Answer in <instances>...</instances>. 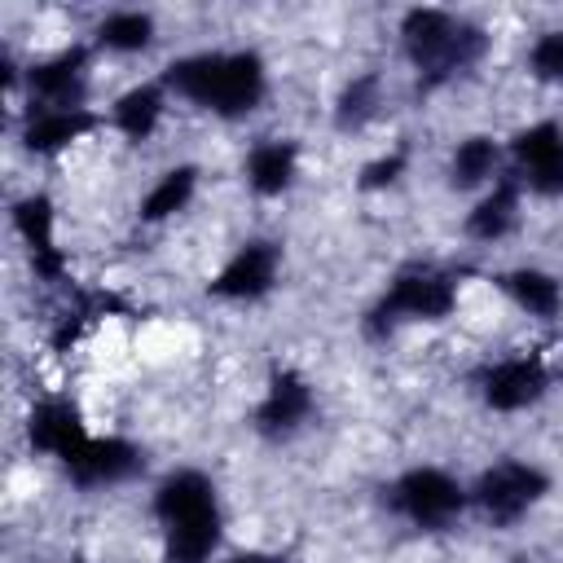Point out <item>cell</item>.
<instances>
[{"instance_id": "cell-1", "label": "cell", "mask_w": 563, "mask_h": 563, "mask_svg": "<svg viewBox=\"0 0 563 563\" xmlns=\"http://www.w3.org/2000/svg\"><path fill=\"white\" fill-rule=\"evenodd\" d=\"M167 88L176 97H185L189 106H202L220 119H238L251 114L264 101V62L246 48L238 53H194L167 66Z\"/></svg>"}, {"instance_id": "cell-2", "label": "cell", "mask_w": 563, "mask_h": 563, "mask_svg": "<svg viewBox=\"0 0 563 563\" xmlns=\"http://www.w3.org/2000/svg\"><path fill=\"white\" fill-rule=\"evenodd\" d=\"M154 519L172 563H207L220 545V501L202 471H172L154 488Z\"/></svg>"}, {"instance_id": "cell-3", "label": "cell", "mask_w": 563, "mask_h": 563, "mask_svg": "<svg viewBox=\"0 0 563 563\" xmlns=\"http://www.w3.org/2000/svg\"><path fill=\"white\" fill-rule=\"evenodd\" d=\"M400 35H405L409 62L427 79L457 75V70L475 66L484 57V48H488V35L479 26H466L453 13H444V9H413V13H405Z\"/></svg>"}, {"instance_id": "cell-4", "label": "cell", "mask_w": 563, "mask_h": 563, "mask_svg": "<svg viewBox=\"0 0 563 563\" xmlns=\"http://www.w3.org/2000/svg\"><path fill=\"white\" fill-rule=\"evenodd\" d=\"M457 308V282L440 268L413 264L405 273H396L374 308V330H391L400 321H444Z\"/></svg>"}, {"instance_id": "cell-5", "label": "cell", "mask_w": 563, "mask_h": 563, "mask_svg": "<svg viewBox=\"0 0 563 563\" xmlns=\"http://www.w3.org/2000/svg\"><path fill=\"white\" fill-rule=\"evenodd\" d=\"M545 493H550L545 471H541L537 462H519V457L493 462V466L475 479V506L484 510V519H488L493 528L519 523Z\"/></svg>"}, {"instance_id": "cell-6", "label": "cell", "mask_w": 563, "mask_h": 563, "mask_svg": "<svg viewBox=\"0 0 563 563\" xmlns=\"http://www.w3.org/2000/svg\"><path fill=\"white\" fill-rule=\"evenodd\" d=\"M391 501H396V510L413 523V528H449L457 515H462V506H466V488L449 475V471H440V466H413V471H405L400 479H396V488H391Z\"/></svg>"}, {"instance_id": "cell-7", "label": "cell", "mask_w": 563, "mask_h": 563, "mask_svg": "<svg viewBox=\"0 0 563 563\" xmlns=\"http://www.w3.org/2000/svg\"><path fill=\"white\" fill-rule=\"evenodd\" d=\"M515 180L541 198L563 194V128L541 119L515 136Z\"/></svg>"}, {"instance_id": "cell-8", "label": "cell", "mask_w": 563, "mask_h": 563, "mask_svg": "<svg viewBox=\"0 0 563 563\" xmlns=\"http://www.w3.org/2000/svg\"><path fill=\"white\" fill-rule=\"evenodd\" d=\"M545 387H550V374H545L541 356H528V352L493 361V365L484 369V378H479L484 405L497 409V413H519V409L537 405Z\"/></svg>"}, {"instance_id": "cell-9", "label": "cell", "mask_w": 563, "mask_h": 563, "mask_svg": "<svg viewBox=\"0 0 563 563\" xmlns=\"http://www.w3.org/2000/svg\"><path fill=\"white\" fill-rule=\"evenodd\" d=\"M277 268H282V251L273 242H242L229 255V264L216 273L211 295L233 303H255L277 286Z\"/></svg>"}, {"instance_id": "cell-10", "label": "cell", "mask_w": 563, "mask_h": 563, "mask_svg": "<svg viewBox=\"0 0 563 563\" xmlns=\"http://www.w3.org/2000/svg\"><path fill=\"white\" fill-rule=\"evenodd\" d=\"M84 79H88L84 48H62L57 57L35 62L26 75L35 110H84Z\"/></svg>"}, {"instance_id": "cell-11", "label": "cell", "mask_w": 563, "mask_h": 563, "mask_svg": "<svg viewBox=\"0 0 563 563\" xmlns=\"http://www.w3.org/2000/svg\"><path fill=\"white\" fill-rule=\"evenodd\" d=\"M136 466H141V453L128 440H119V435H92L66 462V475L79 488H110V484H123L128 475H136Z\"/></svg>"}, {"instance_id": "cell-12", "label": "cell", "mask_w": 563, "mask_h": 563, "mask_svg": "<svg viewBox=\"0 0 563 563\" xmlns=\"http://www.w3.org/2000/svg\"><path fill=\"white\" fill-rule=\"evenodd\" d=\"M308 418H312V387H308V378L295 374V369H282L264 387V400L255 409V427L264 435H295Z\"/></svg>"}, {"instance_id": "cell-13", "label": "cell", "mask_w": 563, "mask_h": 563, "mask_svg": "<svg viewBox=\"0 0 563 563\" xmlns=\"http://www.w3.org/2000/svg\"><path fill=\"white\" fill-rule=\"evenodd\" d=\"M88 440H92V435L84 431L79 413H75L66 400H40V405L31 409V444H35L40 453L57 457L62 466H66Z\"/></svg>"}, {"instance_id": "cell-14", "label": "cell", "mask_w": 563, "mask_h": 563, "mask_svg": "<svg viewBox=\"0 0 563 563\" xmlns=\"http://www.w3.org/2000/svg\"><path fill=\"white\" fill-rule=\"evenodd\" d=\"M295 167H299V150H295V141H282V136L255 141L251 154H246V185H251L260 198H277V194L290 189Z\"/></svg>"}, {"instance_id": "cell-15", "label": "cell", "mask_w": 563, "mask_h": 563, "mask_svg": "<svg viewBox=\"0 0 563 563\" xmlns=\"http://www.w3.org/2000/svg\"><path fill=\"white\" fill-rule=\"evenodd\" d=\"M519 180L515 176H501V180H493V189L471 207V216H466V233L475 238V242H501L506 233H515V224H519Z\"/></svg>"}, {"instance_id": "cell-16", "label": "cell", "mask_w": 563, "mask_h": 563, "mask_svg": "<svg viewBox=\"0 0 563 563\" xmlns=\"http://www.w3.org/2000/svg\"><path fill=\"white\" fill-rule=\"evenodd\" d=\"M92 114L88 110H31L26 119V150L31 154H62L75 141H84L92 132Z\"/></svg>"}, {"instance_id": "cell-17", "label": "cell", "mask_w": 563, "mask_h": 563, "mask_svg": "<svg viewBox=\"0 0 563 563\" xmlns=\"http://www.w3.org/2000/svg\"><path fill=\"white\" fill-rule=\"evenodd\" d=\"M501 290L510 295V303L532 317V321H554L563 312V286L554 273L545 268H515L501 277Z\"/></svg>"}, {"instance_id": "cell-18", "label": "cell", "mask_w": 563, "mask_h": 563, "mask_svg": "<svg viewBox=\"0 0 563 563\" xmlns=\"http://www.w3.org/2000/svg\"><path fill=\"white\" fill-rule=\"evenodd\" d=\"M163 110H167L163 88L158 84H136V88H128V92L114 97L110 119H114V128L128 141H150L158 132V123H163Z\"/></svg>"}, {"instance_id": "cell-19", "label": "cell", "mask_w": 563, "mask_h": 563, "mask_svg": "<svg viewBox=\"0 0 563 563\" xmlns=\"http://www.w3.org/2000/svg\"><path fill=\"white\" fill-rule=\"evenodd\" d=\"M497 163H501V150H497L493 136H462L453 145V158H449V180H453V189L493 185L497 180Z\"/></svg>"}, {"instance_id": "cell-20", "label": "cell", "mask_w": 563, "mask_h": 563, "mask_svg": "<svg viewBox=\"0 0 563 563\" xmlns=\"http://www.w3.org/2000/svg\"><path fill=\"white\" fill-rule=\"evenodd\" d=\"M194 185H198V167H185L180 163V167L163 172L154 180V189L141 198V220H167V216L185 211L189 198H194Z\"/></svg>"}, {"instance_id": "cell-21", "label": "cell", "mask_w": 563, "mask_h": 563, "mask_svg": "<svg viewBox=\"0 0 563 563\" xmlns=\"http://www.w3.org/2000/svg\"><path fill=\"white\" fill-rule=\"evenodd\" d=\"M97 40H101V48H110V53H141V48L154 40V22H150V13H141V9H114V13L101 18Z\"/></svg>"}, {"instance_id": "cell-22", "label": "cell", "mask_w": 563, "mask_h": 563, "mask_svg": "<svg viewBox=\"0 0 563 563\" xmlns=\"http://www.w3.org/2000/svg\"><path fill=\"white\" fill-rule=\"evenodd\" d=\"M383 106V84L378 75H356L343 97H339V128H365Z\"/></svg>"}, {"instance_id": "cell-23", "label": "cell", "mask_w": 563, "mask_h": 563, "mask_svg": "<svg viewBox=\"0 0 563 563\" xmlns=\"http://www.w3.org/2000/svg\"><path fill=\"white\" fill-rule=\"evenodd\" d=\"M528 70L541 84H563V26L559 31H541L528 48Z\"/></svg>"}, {"instance_id": "cell-24", "label": "cell", "mask_w": 563, "mask_h": 563, "mask_svg": "<svg viewBox=\"0 0 563 563\" xmlns=\"http://www.w3.org/2000/svg\"><path fill=\"white\" fill-rule=\"evenodd\" d=\"M400 172H405V154L396 150V154H383L378 163H369V167L361 172V185H365V189H383V185H391Z\"/></svg>"}, {"instance_id": "cell-25", "label": "cell", "mask_w": 563, "mask_h": 563, "mask_svg": "<svg viewBox=\"0 0 563 563\" xmlns=\"http://www.w3.org/2000/svg\"><path fill=\"white\" fill-rule=\"evenodd\" d=\"M229 563H268V559H260V554H238V559H229Z\"/></svg>"}]
</instances>
